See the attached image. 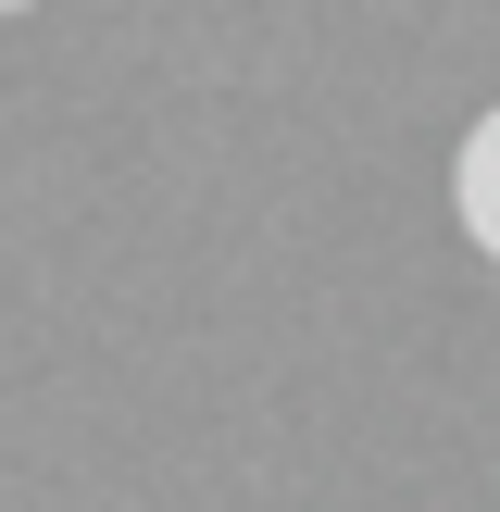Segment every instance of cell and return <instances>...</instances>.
Listing matches in <instances>:
<instances>
[{
	"label": "cell",
	"mask_w": 500,
	"mask_h": 512,
	"mask_svg": "<svg viewBox=\"0 0 500 512\" xmlns=\"http://www.w3.org/2000/svg\"><path fill=\"white\" fill-rule=\"evenodd\" d=\"M450 213H463V238L500 263V100L463 125V150H450Z\"/></svg>",
	"instance_id": "1"
}]
</instances>
